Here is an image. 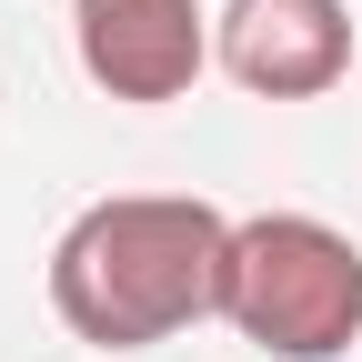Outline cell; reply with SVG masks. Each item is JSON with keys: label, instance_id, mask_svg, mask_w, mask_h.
<instances>
[{"label": "cell", "instance_id": "1", "mask_svg": "<svg viewBox=\"0 0 362 362\" xmlns=\"http://www.w3.org/2000/svg\"><path fill=\"white\" fill-rule=\"evenodd\" d=\"M232 221L192 192H111L51 242V312L90 352H151L221 312Z\"/></svg>", "mask_w": 362, "mask_h": 362}, {"label": "cell", "instance_id": "4", "mask_svg": "<svg viewBox=\"0 0 362 362\" xmlns=\"http://www.w3.org/2000/svg\"><path fill=\"white\" fill-rule=\"evenodd\" d=\"M211 61L252 101H322L352 71V11L342 0H232Z\"/></svg>", "mask_w": 362, "mask_h": 362}, {"label": "cell", "instance_id": "3", "mask_svg": "<svg viewBox=\"0 0 362 362\" xmlns=\"http://www.w3.org/2000/svg\"><path fill=\"white\" fill-rule=\"evenodd\" d=\"M71 51L111 101H181L211 61V21L202 0H81L71 11Z\"/></svg>", "mask_w": 362, "mask_h": 362}, {"label": "cell", "instance_id": "2", "mask_svg": "<svg viewBox=\"0 0 362 362\" xmlns=\"http://www.w3.org/2000/svg\"><path fill=\"white\" fill-rule=\"evenodd\" d=\"M221 322L262 342L272 362H342L362 342V242L312 211H252L232 221L221 262Z\"/></svg>", "mask_w": 362, "mask_h": 362}]
</instances>
